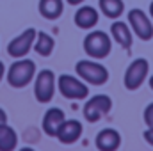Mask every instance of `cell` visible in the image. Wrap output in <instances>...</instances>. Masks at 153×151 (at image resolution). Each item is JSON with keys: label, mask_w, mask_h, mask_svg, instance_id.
Wrapping results in <instances>:
<instances>
[{"label": "cell", "mask_w": 153, "mask_h": 151, "mask_svg": "<svg viewBox=\"0 0 153 151\" xmlns=\"http://www.w3.org/2000/svg\"><path fill=\"white\" fill-rule=\"evenodd\" d=\"M36 75V64L30 59H20L16 62L11 64L9 71H7V84L11 87L22 89L25 85H29L32 82V78Z\"/></svg>", "instance_id": "1"}, {"label": "cell", "mask_w": 153, "mask_h": 151, "mask_svg": "<svg viewBox=\"0 0 153 151\" xmlns=\"http://www.w3.org/2000/svg\"><path fill=\"white\" fill-rule=\"evenodd\" d=\"M111 38L102 30H93L84 39V50L93 59H105L111 53Z\"/></svg>", "instance_id": "2"}, {"label": "cell", "mask_w": 153, "mask_h": 151, "mask_svg": "<svg viewBox=\"0 0 153 151\" xmlns=\"http://www.w3.org/2000/svg\"><path fill=\"white\" fill-rule=\"evenodd\" d=\"M76 73L82 80L93 84V85H103L109 80V71L105 66L93 62V61H80L75 66Z\"/></svg>", "instance_id": "3"}, {"label": "cell", "mask_w": 153, "mask_h": 151, "mask_svg": "<svg viewBox=\"0 0 153 151\" xmlns=\"http://www.w3.org/2000/svg\"><path fill=\"white\" fill-rule=\"evenodd\" d=\"M111 109H112V100L107 94H96L84 105V117L89 123H96L105 114L111 112Z\"/></svg>", "instance_id": "4"}, {"label": "cell", "mask_w": 153, "mask_h": 151, "mask_svg": "<svg viewBox=\"0 0 153 151\" xmlns=\"http://www.w3.org/2000/svg\"><path fill=\"white\" fill-rule=\"evenodd\" d=\"M148 70H150V64L146 59H135L130 62V66L126 68L125 71V87L128 91H135L137 87H141V84L144 82V78L148 75Z\"/></svg>", "instance_id": "5"}, {"label": "cell", "mask_w": 153, "mask_h": 151, "mask_svg": "<svg viewBox=\"0 0 153 151\" xmlns=\"http://www.w3.org/2000/svg\"><path fill=\"white\" fill-rule=\"evenodd\" d=\"M57 87L61 91V94L68 100H84L89 94V89L85 87L84 82H80L78 78L71 75H61L57 80Z\"/></svg>", "instance_id": "6"}, {"label": "cell", "mask_w": 153, "mask_h": 151, "mask_svg": "<svg viewBox=\"0 0 153 151\" xmlns=\"http://www.w3.org/2000/svg\"><path fill=\"white\" fill-rule=\"evenodd\" d=\"M53 93H55V75L50 70H43L36 76L34 96L39 103H48V101H52Z\"/></svg>", "instance_id": "7"}, {"label": "cell", "mask_w": 153, "mask_h": 151, "mask_svg": "<svg viewBox=\"0 0 153 151\" xmlns=\"http://www.w3.org/2000/svg\"><path fill=\"white\" fill-rule=\"evenodd\" d=\"M36 34H38V32H36L34 29H27V30H23L20 36H16V38L7 44V53H9L11 57H14V59H22V57H25V55L30 52L32 44H34Z\"/></svg>", "instance_id": "8"}, {"label": "cell", "mask_w": 153, "mask_h": 151, "mask_svg": "<svg viewBox=\"0 0 153 151\" xmlns=\"http://www.w3.org/2000/svg\"><path fill=\"white\" fill-rule=\"evenodd\" d=\"M128 21L132 30L137 34V38L143 41H150L153 38V25L152 20L141 11V9H132L128 13Z\"/></svg>", "instance_id": "9"}, {"label": "cell", "mask_w": 153, "mask_h": 151, "mask_svg": "<svg viewBox=\"0 0 153 151\" xmlns=\"http://www.w3.org/2000/svg\"><path fill=\"white\" fill-rule=\"evenodd\" d=\"M82 135V123L76 119H64V123L59 126L55 137L62 142V144H73L80 139Z\"/></svg>", "instance_id": "10"}, {"label": "cell", "mask_w": 153, "mask_h": 151, "mask_svg": "<svg viewBox=\"0 0 153 151\" xmlns=\"http://www.w3.org/2000/svg\"><path fill=\"white\" fill-rule=\"evenodd\" d=\"M64 112L61 110V109H50V110H46L45 114V117H43V132L46 133V135H50V137H55V133H57V130H59V126L64 123Z\"/></svg>", "instance_id": "11"}, {"label": "cell", "mask_w": 153, "mask_h": 151, "mask_svg": "<svg viewBox=\"0 0 153 151\" xmlns=\"http://www.w3.org/2000/svg\"><path fill=\"white\" fill-rule=\"evenodd\" d=\"M121 144V135L112 130V128H105L96 135V148L102 151H114Z\"/></svg>", "instance_id": "12"}, {"label": "cell", "mask_w": 153, "mask_h": 151, "mask_svg": "<svg viewBox=\"0 0 153 151\" xmlns=\"http://www.w3.org/2000/svg\"><path fill=\"white\" fill-rule=\"evenodd\" d=\"M98 23V11L91 5H84L76 11L75 14V25L84 29V30H89L93 29L94 25Z\"/></svg>", "instance_id": "13"}, {"label": "cell", "mask_w": 153, "mask_h": 151, "mask_svg": "<svg viewBox=\"0 0 153 151\" xmlns=\"http://www.w3.org/2000/svg\"><path fill=\"white\" fill-rule=\"evenodd\" d=\"M64 11L62 0H39V13L46 20H57Z\"/></svg>", "instance_id": "14"}, {"label": "cell", "mask_w": 153, "mask_h": 151, "mask_svg": "<svg viewBox=\"0 0 153 151\" xmlns=\"http://www.w3.org/2000/svg\"><path fill=\"white\" fill-rule=\"evenodd\" d=\"M111 32H112V38L117 44H121L123 48H130L132 46V32L130 29L126 27V23L123 21H114L111 25Z\"/></svg>", "instance_id": "15"}, {"label": "cell", "mask_w": 153, "mask_h": 151, "mask_svg": "<svg viewBox=\"0 0 153 151\" xmlns=\"http://www.w3.org/2000/svg\"><path fill=\"white\" fill-rule=\"evenodd\" d=\"M18 144V135L16 132L7 124L2 123L0 124V151H13Z\"/></svg>", "instance_id": "16"}, {"label": "cell", "mask_w": 153, "mask_h": 151, "mask_svg": "<svg viewBox=\"0 0 153 151\" xmlns=\"http://www.w3.org/2000/svg\"><path fill=\"white\" fill-rule=\"evenodd\" d=\"M32 46H34V50L38 52L41 57H48V55H52V52H53L55 41H53L52 36H48L46 32H38Z\"/></svg>", "instance_id": "17"}, {"label": "cell", "mask_w": 153, "mask_h": 151, "mask_svg": "<svg viewBox=\"0 0 153 151\" xmlns=\"http://www.w3.org/2000/svg\"><path fill=\"white\" fill-rule=\"evenodd\" d=\"M100 9L107 18L116 20L123 14L125 5H123V0H100Z\"/></svg>", "instance_id": "18"}, {"label": "cell", "mask_w": 153, "mask_h": 151, "mask_svg": "<svg viewBox=\"0 0 153 151\" xmlns=\"http://www.w3.org/2000/svg\"><path fill=\"white\" fill-rule=\"evenodd\" d=\"M144 121H146V124L153 128V103H150L146 109H144Z\"/></svg>", "instance_id": "19"}, {"label": "cell", "mask_w": 153, "mask_h": 151, "mask_svg": "<svg viewBox=\"0 0 153 151\" xmlns=\"http://www.w3.org/2000/svg\"><path fill=\"white\" fill-rule=\"evenodd\" d=\"M144 139H146V142L153 148V128H150V130L144 132Z\"/></svg>", "instance_id": "20"}, {"label": "cell", "mask_w": 153, "mask_h": 151, "mask_svg": "<svg viewBox=\"0 0 153 151\" xmlns=\"http://www.w3.org/2000/svg\"><path fill=\"white\" fill-rule=\"evenodd\" d=\"M2 123H7V114H5L4 109H0V124Z\"/></svg>", "instance_id": "21"}, {"label": "cell", "mask_w": 153, "mask_h": 151, "mask_svg": "<svg viewBox=\"0 0 153 151\" xmlns=\"http://www.w3.org/2000/svg\"><path fill=\"white\" fill-rule=\"evenodd\" d=\"M4 73H5V66H4V62L0 61V82H2V78H4Z\"/></svg>", "instance_id": "22"}, {"label": "cell", "mask_w": 153, "mask_h": 151, "mask_svg": "<svg viewBox=\"0 0 153 151\" xmlns=\"http://www.w3.org/2000/svg\"><path fill=\"white\" fill-rule=\"evenodd\" d=\"M84 0H68V4H71V5H76V4H82Z\"/></svg>", "instance_id": "23"}, {"label": "cell", "mask_w": 153, "mask_h": 151, "mask_svg": "<svg viewBox=\"0 0 153 151\" xmlns=\"http://www.w3.org/2000/svg\"><path fill=\"white\" fill-rule=\"evenodd\" d=\"M150 14H152V18H153V2H152V5H150Z\"/></svg>", "instance_id": "24"}, {"label": "cell", "mask_w": 153, "mask_h": 151, "mask_svg": "<svg viewBox=\"0 0 153 151\" xmlns=\"http://www.w3.org/2000/svg\"><path fill=\"white\" fill-rule=\"evenodd\" d=\"M150 87H152V89H153V76H152V78H150Z\"/></svg>", "instance_id": "25"}]
</instances>
